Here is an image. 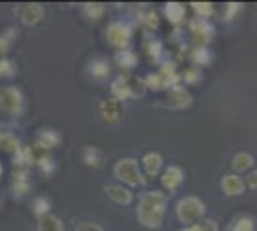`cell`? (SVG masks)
<instances>
[{
	"label": "cell",
	"instance_id": "obj_1",
	"mask_svg": "<svg viewBox=\"0 0 257 231\" xmlns=\"http://www.w3.org/2000/svg\"><path fill=\"white\" fill-rule=\"evenodd\" d=\"M169 195L163 191H146L139 198L137 206V220L146 229H160L167 214Z\"/></svg>",
	"mask_w": 257,
	"mask_h": 231
},
{
	"label": "cell",
	"instance_id": "obj_2",
	"mask_svg": "<svg viewBox=\"0 0 257 231\" xmlns=\"http://www.w3.org/2000/svg\"><path fill=\"white\" fill-rule=\"evenodd\" d=\"M113 176L117 177L119 181H121V185H125V187L133 189V187H142V185H146V181H148V177L144 176V172H142V168H140L139 160H135V158H121L115 162L113 166Z\"/></svg>",
	"mask_w": 257,
	"mask_h": 231
},
{
	"label": "cell",
	"instance_id": "obj_3",
	"mask_svg": "<svg viewBox=\"0 0 257 231\" xmlns=\"http://www.w3.org/2000/svg\"><path fill=\"white\" fill-rule=\"evenodd\" d=\"M175 216L184 225H194L205 216V202L200 197L186 195L177 200L175 204Z\"/></svg>",
	"mask_w": 257,
	"mask_h": 231
},
{
	"label": "cell",
	"instance_id": "obj_4",
	"mask_svg": "<svg viewBox=\"0 0 257 231\" xmlns=\"http://www.w3.org/2000/svg\"><path fill=\"white\" fill-rule=\"evenodd\" d=\"M0 110L8 116H22L25 112V97L18 87H0Z\"/></svg>",
	"mask_w": 257,
	"mask_h": 231
},
{
	"label": "cell",
	"instance_id": "obj_5",
	"mask_svg": "<svg viewBox=\"0 0 257 231\" xmlns=\"http://www.w3.org/2000/svg\"><path fill=\"white\" fill-rule=\"evenodd\" d=\"M106 39L111 46L125 50L133 39V25L125 22H111L106 29Z\"/></svg>",
	"mask_w": 257,
	"mask_h": 231
},
{
	"label": "cell",
	"instance_id": "obj_6",
	"mask_svg": "<svg viewBox=\"0 0 257 231\" xmlns=\"http://www.w3.org/2000/svg\"><path fill=\"white\" fill-rule=\"evenodd\" d=\"M14 14L18 16V20L22 22V25H25V27H37L44 18V6L43 4H37V2H31V4L18 6L14 10Z\"/></svg>",
	"mask_w": 257,
	"mask_h": 231
},
{
	"label": "cell",
	"instance_id": "obj_7",
	"mask_svg": "<svg viewBox=\"0 0 257 231\" xmlns=\"http://www.w3.org/2000/svg\"><path fill=\"white\" fill-rule=\"evenodd\" d=\"M192 95L188 89H184L182 85L169 89L167 93V100H165V106L171 108V110H186L192 106Z\"/></svg>",
	"mask_w": 257,
	"mask_h": 231
},
{
	"label": "cell",
	"instance_id": "obj_8",
	"mask_svg": "<svg viewBox=\"0 0 257 231\" xmlns=\"http://www.w3.org/2000/svg\"><path fill=\"white\" fill-rule=\"evenodd\" d=\"M182 183H184V170L181 166L171 164L161 172V185H163L165 191H169V195L179 191Z\"/></svg>",
	"mask_w": 257,
	"mask_h": 231
},
{
	"label": "cell",
	"instance_id": "obj_9",
	"mask_svg": "<svg viewBox=\"0 0 257 231\" xmlns=\"http://www.w3.org/2000/svg\"><path fill=\"white\" fill-rule=\"evenodd\" d=\"M86 73L94 81H106L111 73V62L104 56H94L86 66Z\"/></svg>",
	"mask_w": 257,
	"mask_h": 231
},
{
	"label": "cell",
	"instance_id": "obj_10",
	"mask_svg": "<svg viewBox=\"0 0 257 231\" xmlns=\"http://www.w3.org/2000/svg\"><path fill=\"white\" fill-rule=\"evenodd\" d=\"M221 191L226 197H240L246 191V181L238 174H225L221 177Z\"/></svg>",
	"mask_w": 257,
	"mask_h": 231
},
{
	"label": "cell",
	"instance_id": "obj_11",
	"mask_svg": "<svg viewBox=\"0 0 257 231\" xmlns=\"http://www.w3.org/2000/svg\"><path fill=\"white\" fill-rule=\"evenodd\" d=\"M140 164H142L140 168L144 170V176L158 177L161 174V170H163V156L160 152H156V150H152V152H146L142 156Z\"/></svg>",
	"mask_w": 257,
	"mask_h": 231
},
{
	"label": "cell",
	"instance_id": "obj_12",
	"mask_svg": "<svg viewBox=\"0 0 257 231\" xmlns=\"http://www.w3.org/2000/svg\"><path fill=\"white\" fill-rule=\"evenodd\" d=\"M104 193L111 198L115 204H121V206H128L133 200H135V195L133 191L125 185H106L104 187Z\"/></svg>",
	"mask_w": 257,
	"mask_h": 231
},
{
	"label": "cell",
	"instance_id": "obj_13",
	"mask_svg": "<svg viewBox=\"0 0 257 231\" xmlns=\"http://www.w3.org/2000/svg\"><path fill=\"white\" fill-rule=\"evenodd\" d=\"M190 31L198 37V41L202 39V43L205 46V44L213 39L215 27L209 22H205V20H194V22H190Z\"/></svg>",
	"mask_w": 257,
	"mask_h": 231
},
{
	"label": "cell",
	"instance_id": "obj_14",
	"mask_svg": "<svg viewBox=\"0 0 257 231\" xmlns=\"http://www.w3.org/2000/svg\"><path fill=\"white\" fill-rule=\"evenodd\" d=\"M98 110H100V116H102V120L106 121V123H115V121H119V118H121L119 102L113 99L100 102V108H98Z\"/></svg>",
	"mask_w": 257,
	"mask_h": 231
},
{
	"label": "cell",
	"instance_id": "obj_15",
	"mask_svg": "<svg viewBox=\"0 0 257 231\" xmlns=\"http://www.w3.org/2000/svg\"><path fill=\"white\" fill-rule=\"evenodd\" d=\"M163 14H165V18L173 25H181L184 22V16H186V8H184V4H181V2H167L163 6Z\"/></svg>",
	"mask_w": 257,
	"mask_h": 231
},
{
	"label": "cell",
	"instance_id": "obj_16",
	"mask_svg": "<svg viewBox=\"0 0 257 231\" xmlns=\"http://www.w3.org/2000/svg\"><path fill=\"white\" fill-rule=\"evenodd\" d=\"M230 164L234 168V172L238 174H244V172H251L253 166H255V158L249 152H236L230 160Z\"/></svg>",
	"mask_w": 257,
	"mask_h": 231
},
{
	"label": "cell",
	"instance_id": "obj_17",
	"mask_svg": "<svg viewBox=\"0 0 257 231\" xmlns=\"http://www.w3.org/2000/svg\"><path fill=\"white\" fill-rule=\"evenodd\" d=\"M81 14L85 16L88 22H98L104 18L106 14V4H100V2H85L81 4Z\"/></svg>",
	"mask_w": 257,
	"mask_h": 231
},
{
	"label": "cell",
	"instance_id": "obj_18",
	"mask_svg": "<svg viewBox=\"0 0 257 231\" xmlns=\"http://www.w3.org/2000/svg\"><path fill=\"white\" fill-rule=\"evenodd\" d=\"M83 162L88 168H102L104 166V152L98 146L86 144L85 148H83Z\"/></svg>",
	"mask_w": 257,
	"mask_h": 231
},
{
	"label": "cell",
	"instance_id": "obj_19",
	"mask_svg": "<svg viewBox=\"0 0 257 231\" xmlns=\"http://www.w3.org/2000/svg\"><path fill=\"white\" fill-rule=\"evenodd\" d=\"M60 141H62V137L56 129H41L39 139H37V146H41L44 150L46 148H56L60 144Z\"/></svg>",
	"mask_w": 257,
	"mask_h": 231
},
{
	"label": "cell",
	"instance_id": "obj_20",
	"mask_svg": "<svg viewBox=\"0 0 257 231\" xmlns=\"http://www.w3.org/2000/svg\"><path fill=\"white\" fill-rule=\"evenodd\" d=\"M35 231H65L64 221L60 220L54 214H46L43 218H39L37 221V229Z\"/></svg>",
	"mask_w": 257,
	"mask_h": 231
},
{
	"label": "cell",
	"instance_id": "obj_21",
	"mask_svg": "<svg viewBox=\"0 0 257 231\" xmlns=\"http://www.w3.org/2000/svg\"><path fill=\"white\" fill-rule=\"evenodd\" d=\"M123 77H125V87H127L128 99H137V97L144 95V91H146L144 79H140L137 75H123Z\"/></svg>",
	"mask_w": 257,
	"mask_h": 231
},
{
	"label": "cell",
	"instance_id": "obj_22",
	"mask_svg": "<svg viewBox=\"0 0 257 231\" xmlns=\"http://www.w3.org/2000/svg\"><path fill=\"white\" fill-rule=\"evenodd\" d=\"M228 231H255V218L247 214H240L228 223Z\"/></svg>",
	"mask_w": 257,
	"mask_h": 231
},
{
	"label": "cell",
	"instance_id": "obj_23",
	"mask_svg": "<svg viewBox=\"0 0 257 231\" xmlns=\"http://www.w3.org/2000/svg\"><path fill=\"white\" fill-rule=\"evenodd\" d=\"M115 64L119 67H123V69H133V67H137L139 64V56L135 54L133 50H117V54H115Z\"/></svg>",
	"mask_w": 257,
	"mask_h": 231
},
{
	"label": "cell",
	"instance_id": "obj_24",
	"mask_svg": "<svg viewBox=\"0 0 257 231\" xmlns=\"http://www.w3.org/2000/svg\"><path fill=\"white\" fill-rule=\"evenodd\" d=\"M192 62L196 64V67L200 66H207L209 62H211V54H209V50H207V46L204 44H200V46H196L192 50Z\"/></svg>",
	"mask_w": 257,
	"mask_h": 231
},
{
	"label": "cell",
	"instance_id": "obj_25",
	"mask_svg": "<svg viewBox=\"0 0 257 231\" xmlns=\"http://www.w3.org/2000/svg\"><path fill=\"white\" fill-rule=\"evenodd\" d=\"M50 206H52V202L46 197H37L33 200V212L37 218H43L46 214H50Z\"/></svg>",
	"mask_w": 257,
	"mask_h": 231
},
{
	"label": "cell",
	"instance_id": "obj_26",
	"mask_svg": "<svg viewBox=\"0 0 257 231\" xmlns=\"http://www.w3.org/2000/svg\"><path fill=\"white\" fill-rule=\"evenodd\" d=\"M190 8L194 10V14L200 18V20H204V18H211L215 14V8L211 2H192L190 4Z\"/></svg>",
	"mask_w": 257,
	"mask_h": 231
},
{
	"label": "cell",
	"instance_id": "obj_27",
	"mask_svg": "<svg viewBox=\"0 0 257 231\" xmlns=\"http://www.w3.org/2000/svg\"><path fill=\"white\" fill-rule=\"evenodd\" d=\"M27 189H29L27 172H25V170H23V172H18V174L14 176V191L18 193V197H23V195L27 193Z\"/></svg>",
	"mask_w": 257,
	"mask_h": 231
},
{
	"label": "cell",
	"instance_id": "obj_28",
	"mask_svg": "<svg viewBox=\"0 0 257 231\" xmlns=\"http://www.w3.org/2000/svg\"><path fill=\"white\" fill-rule=\"evenodd\" d=\"M181 79H184V83H188V85H198L200 81H202V69L200 67H186L184 71H182Z\"/></svg>",
	"mask_w": 257,
	"mask_h": 231
},
{
	"label": "cell",
	"instance_id": "obj_29",
	"mask_svg": "<svg viewBox=\"0 0 257 231\" xmlns=\"http://www.w3.org/2000/svg\"><path fill=\"white\" fill-rule=\"evenodd\" d=\"M37 164H39V168L43 170V174H46V176H50V174L56 172V162H54V158L46 156V154H43V156L37 160Z\"/></svg>",
	"mask_w": 257,
	"mask_h": 231
},
{
	"label": "cell",
	"instance_id": "obj_30",
	"mask_svg": "<svg viewBox=\"0 0 257 231\" xmlns=\"http://www.w3.org/2000/svg\"><path fill=\"white\" fill-rule=\"evenodd\" d=\"M16 75V64L8 58H0V77Z\"/></svg>",
	"mask_w": 257,
	"mask_h": 231
},
{
	"label": "cell",
	"instance_id": "obj_31",
	"mask_svg": "<svg viewBox=\"0 0 257 231\" xmlns=\"http://www.w3.org/2000/svg\"><path fill=\"white\" fill-rule=\"evenodd\" d=\"M142 23H144L146 27H150V29H158V25H160V18H158V14H156V12L150 10L142 16Z\"/></svg>",
	"mask_w": 257,
	"mask_h": 231
},
{
	"label": "cell",
	"instance_id": "obj_32",
	"mask_svg": "<svg viewBox=\"0 0 257 231\" xmlns=\"http://www.w3.org/2000/svg\"><path fill=\"white\" fill-rule=\"evenodd\" d=\"M75 231H104V227L94 221H79L75 225Z\"/></svg>",
	"mask_w": 257,
	"mask_h": 231
},
{
	"label": "cell",
	"instance_id": "obj_33",
	"mask_svg": "<svg viewBox=\"0 0 257 231\" xmlns=\"http://www.w3.org/2000/svg\"><path fill=\"white\" fill-rule=\"evenodd\" d=\"M146 48H148V54L154 58V60H158V56L163 54V50H161V43L160 41H150V43L146 44Z\"/></svg>",
	"mask_w": 257,
	"mask_h": 231
},
{
	"label": "cell",
	"instance_id": "obj_34",
	"mask_svg": "<svg viewBox=\"0 0 257 231\" xmlns=\"http://www.w3.org/2000/svg\"><path fill=\"white\" fill-rule=\"evenodd\" d=\"M242 10V4H238V2H232V4H226V12H225V20H232L238 12Z\"/></svg>",
	"mask_w": 257,
	"mask_h": 231
},
{
	"label": "cell",
	"instance_id": "obj_35",
	"mask_svg": "<svg viewBox=\"0 0 257 231\" xmlns=\"http://www.w3.org/2000/svg\"><path fill=\"white\" fill-rule=\"evenodd\" d=\"M246 187H249L251 191L257 189V170H251L246 176Z\"/></svg>",
	"mask_w": 257,
	"mask_h": 231
},
{
	"label": "cell",
	"instance_id": "obj_36",
	"mask_svg": "<svg viewBox=\"0 0 257 231\" xmlns=\"http://www.w3.org/2000/svg\"><path fill=\"white\" fill-rule=\"evenodd\" d=\"M198 223L202 225L204 231H219V225H217V221H213V220H200Z\"/></svg>",
	"mask_w": 257,
	"mask_h": 231
},
{
	"label": "cell",
	"instance_id": "obj_37",
	"mask_svg": "<svg viewBox=\"0 0 257 231\" xmlns=\"http://www.w3.org/2000/svg\"><path fill=\"white\" fill-rule=\"evenodd\" d=\"M8 48H10V39L8 37H0V58H4Z\"/></svg>",
	"mask_w": 257,
	"mask_h": 231
},
{
	"label": "cell",
	"instance_id": "obj_38",
	"mask_svg": "<svg viewBox=\"0 0 257 231\" xmlns=\"http://www.w3.org/2000/svg\"><path fill=\"white\" fill-rule=\"evenodd\" d=\"M182 231H204V229H202V225H200V223H194V225H184Z\"/></svg>",
	"mask_w": 257,
	"mask_h": 231
},
{
	"label": "cell",
	"instance_id": "obj_39",
	"mask_svg": "<svg viewBox=\"0 0 257 231\" xmlns=\"http://www.w3.org/2000/svg\"><path fill=\"white\" fill-rule=\"evenodd\" d=\"M0 176H2V164H0Z\"/></svg>",
	"mask_w": 257,
	"mask_h": 231
}]
</instances>
